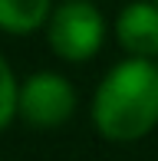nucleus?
Here are the masks:
<instances>
[{
  "label": "nucleus",
  "mask_w": 158,
  "mask_h": 161,
  "mask_svg": "<svg viewBox=\"0 0 158 161\" xmlns=\"http://www.w3.org/2000/svg\"><path fill=\"white\" fill-rule=\"evenodd\" d=\"M92 125L105 142L128 145L158 125V66L155 59H122L105 72L92 96Z\"/></svg>",
  "instance_id": "obj_1"
},
{
  "label": "nucleus",
  "mask_w": 158,
  "mask_h": 161,
  "mask_svg": "<svg viewBox=\"0 0 158 161\" xmlns=\"http://www.w3.org/2000/svg\"><path fill=\"white\" fill-rule=\"evenodd\" d=\"M46 40L59 59L89 63L105 43V20L92 0H66L49 13Z\"/></svg>",
  "instance_id": "obj_2"
},
{
  "label": "nucleus",
  "mask_w": 158,
  "mask_h": 161,
  "mask_svg": "<svg viewBox=\"0 0 158 161\" xmlns=\"http://www.w3.org/2000/svg\"><path fill=\"white\" fill-rule=\"evenodd\" d=\"M76 112V92L59 72H33L20 86V119L33 128H59Z\"/></svg>",
  "instance_id": "obj_3"
},
{
  "label": "nucleus",
  "mask_w": 158,
  "mask_h": 161,
  "mask_svg": "<svg viewBox=\"0 0 158 161\" xmlns=\"http://www.w3.org/2000/svg\"><path fill=\"white\" fill-rule=\"evenodd\" d=\"M116 40L128 56L155 59L158 56V3L135 0L116 17Z\"/></svg>",
  "instance_id": "obj_4"
},
{
  "label": "nucleus",
  "mask_w": 158,
  "mask_h": 161,
  "mask_svg": "<svg viewBox=\"0 0 158 161\" xmlns=\"http://www.w3.org/2000/svg\"><path fill=\"white\" fill-rule=\"evenodd\" d=\"M53 0H0V30L10 36H30L49 23Z\"/></svg>",
  "instance_id": "obj_5"
},
{
  "label": "nucleus",
  "mask_w": 158,
  "mask_h": 161,
  "mask_svg": "<svg viewBox=\"0 0 158 161\" xmlns=\"http://www.w3.org/2000/svg\"><path fill=\"white\" fill-rule=\"evenodd\" d=\"M20 115V82L13 76L10 63L0 56V131Z\"/></svg>",
  "instance_id": "obj_6"
},
{
  "label": "nucleus",
  "mask_w": 158,
  "mask_h": 161,
  "mask_svg": "<svg viewBox=\"0 0 158 161\" xmlns=\"http://www.w3.org/2000/svg\"><path fill=\"white\" fill-rule=\"evenodd\" d=\"M155 3H158V0H155Z\"/></svg>",
  "instance_id": "obj_7"
}]
</instances>
